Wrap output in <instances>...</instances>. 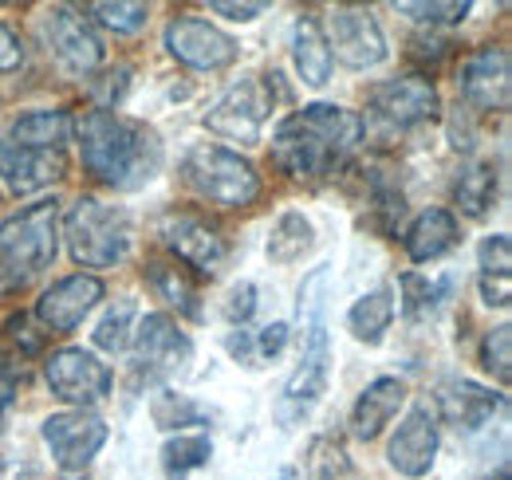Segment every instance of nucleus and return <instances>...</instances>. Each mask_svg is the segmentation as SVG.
<instances>
[{"label": "nucleus", "instance_id": "nucleus-1", "mask_svg": "<svg viewBox=\"0 0 512 480\" xmlns=\"http://www.w3.org/2000/svg\"><path fill=\"white\" fill-rule=\"evenodd\" d=\"M363 142V119L335 103H312L276 126L272 158L288 178H331Z\"/></svg>", "mask_w": 512, "mask_h": 480}, {"label": "nucleus", "instance_id": "nucleus-2", "mask_svg": "<svg viewBox=\"0 0 512 480\" xmlns=\"http://www.w3.org/2000/svg\"><path fill=\"white\" fill-rule=\"evenodd\" d=\"M79 150L87 174L111 189H138L162 170V142L146 122L95 107L79 119Z\"/></svg>", "mask_w": 512, "mask_h": 480}, {"label": "nucleus", "instance_id": "nucleus-3", "mask_svg": "<svg viewBox=\"0 0 512 480\" xmlns=\"http://www.w3.org/2000/svg\"><path fill=\"white\" fill-rule=\"evenodd\" d=\"M300 366L292 370V378L284 382V394L276 402V421L284 429H292L296 421H304L316 402L327 394V378H331V343H327V268H316L304 288H300Z\"/></svg>", "mask_w": 512, "mask_h": 480}, {"label": "nucleus", "instance_id": "nucleus-4", "mask_svg": "<svg viewBox=\"0 0 512 480\" xmlns=\"http://www.w3.org/2000/svg\"><path fill=\"white\" fill-rule=\"evenodd\" d=\"M56 248H60V205L48 197L24 205L0 225V284L24 288L56 260Z\"/></svg>", "mask_w": 512, "mask_h": 480}, {"label": "nucleus", "instance_id": "nucleus-5", "mask_svg": "<svg viewBox=\"0 0 512 480\" xmlns=\"http://www.w3.org/2000/svg\"><path fill=\"white\" fill-rule=\"evenodd\" d=\"M67 248L75 264L83 268H115L130 252V217L115 205H103L99 197H79L67 209L64 221Z\"/></svg>", "mask_w": 512, "mask_h": 480}, {"label": "nucleus", "instance_id": "nucleus-6", "mask_svg": "<svg viewBox=\"0 0 512 480\" xmlns=\"http://www.w3.org/2000/svg\"><path fill=\"white\" fill-rule=\"evenodd\" d=\"M182 174L197 189L201 201H213L225 209H245L260 197V174L253 170V162L213 142L193 146L182 162Z\"/></svg>", "mask_w": 512, "mask_h": 480}, {"label": "nucleus", "instance_id": "nucleus-7", "mask_svg": "<svg viewBox=\"0 0 512 480\" xmlns=\"http://www.w3.org/2000/svg\"><path fill=\"white\" fill-rule=\"evenodd\" d=\"M272 115V87L249 75L241 83H233L205 115V130H213L217 138H229V142H241V146H253L260 142V130L264 119Z\"/></svg>", "mask_w": 512, "mask_h": 480}, {"label": "nucleus", "instance_id": "nucleus-8", "mask_svg": "<svg viewBox=\"0 0 512 480\" xmlns=\"http://www.w3.org/2000/svg\"><path fill=\"white\" fill-rule=\"evenodd\" d=\"M158 237L174 252V264H190L201 276H217L229 260V240L197 213H166L158 221Z\"/></svg>", "mask_w": 512, "mask_h": 480}, {"label": "nucleus", "instance_id": "nucleus-9", "mask_svg": "<svg viewBox=\"0 0 512 480\" xmlns=\"http://www.w3.org/2000/svg\"><path fill=\"white\" fill-rule=\"evenodd\" d=\"M44 378L52 386V394L67 402V406H99L111 394V370L107 362H99L83 347H64L52 359L44 362Z\"/></svg>", "mask_w": 512, "mask_h": 480}, {"label": "nucleus", "instance_id": "nucleus-10", "mask_svg": "<svg viewBox=\"0 0 512 480\" xmlns=\"http://www.w3.org/2000/svg\"><path fill=\"white\" fill-rule=\"evenodd\" d=\"M44 36H48V52L60 60L67 75H75V79H83V75H91L99 63H103V40H99V32L91 28V20L87 16H79L75 8H67V4H56V8H48V16H44Z\"/></svg>", "mask_w": 512, "mask_h": 480}, {"label": "nucleus", "instance_id": "nucleus-11", "mask_svg": "<svg viewBox=\"0 0 512 480\" xmlns=\"http://www.w3.org/2000/svg\"><path fill=\"white\" fill-rule=\"evenodd\" d=\"M327 52L331 60L347 63L355 71L375 67L386 60V40L371 8H335L327 16Z\"/></svg>", "mask_w": 512, "mask_h": 480}, {"label": "nucleus", "instance_id": "nucleus-12", "mask_svg": "<svg viewBox=\"0 0 512 480\" xmlns=\"http://www.w3.org/2000/svg\"><path fill=\"white\" fill-rule=\"evenodd\" d=\"M375 119L394 126V130H410L418 122L438 119V87L426 79V75H402V79H386L379 87H371L367 95Z\"/></svg>", "mask_w": 512, "mask_h": 480}, {"label": "nucleus", "instance_id": "nucleus-13", "mask_svg": "<svg viewBox=\"0 0 512 480\" xmlns=\"http://www.w3.org/2000/svg\"><path fill=\"white\" fill-rule=\"evenodd\" d=\"M166 48L193 71H221L237 60V40L197 16H178L166 24Z\"/></svg>", "mask_w": 512, "mask_h": 480}, {"label": "nucleus", "instance_id": "nucleus-14", "mask_svg": "<svg viewBox=\"0 0 512 480\" xmlns=\"http://www.w3.org/2000/svg\"><path fill=\"white\" fill-rule=\"evenodd\" d=\"M44 441L64 473H83L95 461V453L107 445V421L87 414V410L52 414L44 421Z\"/></svg>", "mask_w": 512, "mask_h": 480}, {"label": "nucleus", "instance_id": "nucleus-15", "mask_svg": "<svg viewBox=\"0 0 512 480\" xmlns=\"http://www.w3.org/2000/svg\"><path fill=\"white\" fill-rule=\"evenodd\" d=\"M190 359H193V343L190 335L178 327L174 315H166V311L142 315V323L134 327V366L138 370H150V374L162 370V374H170V370H182Z\"/></svg>", "mask_w": 512, "mask_h": 480}, {"label": "nucleus", "instance_id": "nucleus-16", "mask_svg": "<svg viewBox=\"0 0 512 480\" xmlns=\"http://www.w3.org/2000/svg\"><path fill=\"white\" fill-rule=\"evenodd\" d=\"M103 300V280L91 272H75L56 280L40 300H36V319L52 331V335H67L83 323V315Z\"/></svg>", "mask_w": 512, "mask_h": 480}, {"label": "nucleus", "instance_id": "nucleus-17", "mask_svg": "<svg viewBox=\"0 0 512 480\" xmlns=\"http://www.w3.org/2000/svg\"><path fill=\"white\" fill-rule=\"evenodd\" d=\"M457 87L473 111H509V52L481 48L461 63Z\"/></svg>", "mask_w": 512, "mask_h": 480}, {"label": "nucleus", "instance_id": "nucleus-18", "mask_svg": "<svg viewBox=\"0 0 512 480\" xmlns=\"http://www.w3.org/2000/svg\"><path fill=\"white\" fill-rule=\"evenodd\" d=\"M390 469H398L402 477L418 480L434 469V457H438V425L430 406H414L406 421L398 425V433L390 437Z\"/></svg>", "mask_w": 512, "mask_h": 480}, {"label": "nucleus", "instance_id": "nucleus-19", "mask_svg": "<svg viewBox=\"0 0 512 480\" xmlns=\"http://www.w3.org/2000/svg\"><path fill=\"white\" fill-rule=\"evenodd\" d=\"M505 410V394H493L489 386H477L469 378H449L438 386V414L453 429H481Z\"/></svg>", "mask_w": 512, "mask_h": 480}, {"label": "nucleus", "instance_id": "nucleus-20", "mask_svg": "<svg viewBox=\"0 0 512 480\" xmlns=\"http://www.w3.org/2000/svg\"><path fill=\"white\" fill-rule=\"evenodd\" d=\"M67 174L64 150H24L4 142L0 146V178L12 193H36Z\"/></svg>", "mask_w": 512, "mask_h": 480}, {"label": "nucleus", "instance_id": "nucleus-21", "mask_svg": "<svg viewBox=\"0 0 512 480\" xmlns=\"http://www.w3.org/2000/svg\"><path fill=\"white\" fill-rule=\"evenodd\" d=\"M402 406H406V382L402 378H375L351 406V433L359 441H375Z\"/></svg>", "mask_w": 512, "mask_h": 480}, {"label": "nucleus", "instance_id": "nucleus-22", "mask_svg": "<svg viewBox=\"0 0 512 480\" xmlns=\"http://www.w3.org/2000/svg\"><path fill=\"white\" fill-rule=\"evenodd\" d=\"M402 244H406V256L414 264H430L438 256H446L449 248L457 244V221L449 209H426L414 217V225L402 233Z\"/></svg>", "mask_w": 512, "mask_h": 480}, {"label": "nucleus", "instance_id": "nucleus-23", "mask_svg": "<svg viewBox=\"0 0 512 480\" xmlns=\"http://www.w3.org/2000/svg\"><path fill=\"white\" fill-rule=\"evenodd\" d=\"M292 60L308 87H323L331 79V52L323 40V28L316 16H300L292 28Z\"/></svg>", "mask_w": 512, "mask_h": 480}, {"label": "nucleus", "instance_id": "nucleus-24", "mask_svg": "<svg viewBox=\"0 0 512 480\" xmlns=\"http://www.w3.org/2000/svg\"><path fill=\"white\" fill-rule=\"evenodd\" d=\"M390 323H394V288H390V284H379L375 292L359 296L355 307L347 311L351 335H355L359 343H367V347H375V343L383 339L386 331H390Z\"/></svg>", "mask_w": 512, "mask_h": 480}, {"label": "nucleus", "instance_id": "nucleus-25", "mask_svg": "<svg viewBox=\"0 0 512 480\" xmlns=\"http://www.w3.org/2000/svg\"><path fill=\"white\" fill-rule=\"evenodd\" d=\"M453 201H457L461 213L485 217L493 209V201H497V170H493V162H481V158L465 162L461 174L453 178Z\"/></svg>", "mask_w": 512, "mask_h": 480}, {"label": "nucleus", "instance_id": "nucleus-26", "mask_svg": "<svg viewBox=\"0 0 512 480\" xmlns=\"http://www.w3.org/2000/svg\"><path fill=\"white\" fill-rule=\"evenodd\" d=\"M71 134L67 111H28L12 122V146L24 150H60Z\"/></svg>", "mask_w": 512, "mask_h": 480}, {"label": "nucleus", "instance_id": "nucleus-27", "mask_svg": "<svg viewBox=\"0 0 512 480\" xmlns=\"http://www.w3.org/2000/svg\"><path fill=\"white\" fill-rule=\"evenodd\" d=\"M308 248H312V221L296 209L280 213V221L268 233V248H264L268 260L272 264H296V260H304Z\"/></svg>", "mask_w": 512, "mask_h": 480}, {"label": "nucleus", "instance_id": "nucleus-28", "mask_svg": "<svg viewBox=\"0 0 512 480\" xmlns=\"http://www.w3.org/2000/svg\"><path fill=\"white\" fill-rule=\"evenodd\" d=\"M213 457L209 433H178L162 445V469L170 480H186L193 469H205Z\"/></svg>", "mask_w": 512, "mask_h": 480}, {"label": "nucleus", "instance_id": "nucleus-29", "mask_svg": "<svg viewBox=\"0 0 512 480\" xmlns=\"http://www.w3.org/2000/svg\"><path fill=\"white\" fill-rule=\"evenodd\" d=\"M146 280L154 284V292L162 296L166 303H174L182 315H201V307H197V292H193L190 276L174 264V260H150L146 264Z\"/></svg>", "mask_w": 512, "mask_h": 480}, {"label": "nucleus", "instance_id": "nucleus-30", "mask_svg": "<svg viewBox=\"0 0 512 480\" xmlns=\"http://www.w3.org/2000/svg\"><path fill=\"white\" fill-rule=\"evenodd\" d=\"M449 300V280H422V276H402V307L410 319H426Z\"/></svg>", "mask_w": 512, "mask_h": 480}, {"label": "nucleus", "instance_id": "nucleus-31", "mask_svg": "<svg viewBox=\"0 0 512 480\" xmlns=\"http://www.w3.org/2000/svg\"><path fill=\"white\" fill-rule=\"evenodd\" d=\"M150 414H154V425H162V429H186V425H201L209 418L197 402H190L186 394H174V390H158L150 402Z\"/></svg>", "mask_w": 512, "mask_h": 480}, {"label": "nucleus", "instance_id": "nucleus-32", "mask_svg": "<svg viewBox=\"0 0 512 480\" xmlns=\"http://www.w3.org/2000/svg\"><path fill=\"white\" fill-rule=\"evenodd\" d=\"M134 315H138V307L134 300H119L103 319H99V327H95V347L99 351H123L130 343V323H134Z\"/></svg>", "mask_w": 512, "mask_h": 480}, {"label": "nucleus", "instance_id": "nucleus-33", "mask_svg": "<svg viewBox=\"0 0 512 480\" xmlns=\"http://www.w3.org/2000/svg\"><path fill=\"white\" fill-rule=\"evenodd\" d=\"M351 473V461L335 437H316L308 453V477L312 480H343Z\"/></svg>", "mask_w": 512, "mask_h": 480}, {"label": "nucleus", "instance_id": "nucleus-34", "mask_svg": "<svg viewBox=\"0 0 512 480\" xmlns=\"http://www.w3.org/2000/svg\"><path fill=\"white\" fill-rule=\"evenodd\" d=\"M481 366L501 382H512V327H493L485 339H481Z\"/></svg>", "mask_w": 512, "mask_h": 480}, {"label": "nucleus", "instance_id": "nucleus-35", "mask_svg": "<svg viewBox=\"0 0 512 480\" xmlns=\"http://www.w3.org/2000/svg\"><path fill=\"white\" fill-rule=\"evenodd\" d=\"M103 28H111V32H138V28H146V20H150V8L146 4H91L87 8Z\"/></svg>", "mask_w": 512, "mask_h": 480}, {"label": "nucleus", "instance_id": "nucleus-36", "mask_svg": "<svg viewBox=\"0 0 512 480\" xmlns=\"http://www.w3.org/2000/svg\"><path fill=\"white\" fill-rule=\"evenodd\" d=\"M394 12H406L418 24L438 28V24H461L473 12V4L469 0H449V4H394Z\"/></svg>", "mask_w": 512, "mask_h": 480}, {"label": "nucleus", "instance_id": "nucleus-37", "mask_svg": "<svg viewBox=\"0 0 512 480\" xmlns=\"http://www.w3.org/2000/svg\"><path fill=\"white\" fill-rule=\"evenodd\" d=\"M477 264H481V276H509L512 272V244L505 233H493V237L481 240L477 248Z\"/></svg>", "mask_w": 512, "mask_h": 480}, {"label": "nucleus", "instance_id": "nucleus-38", "mask_svg": "<svg viewBox=\"0 0 512 480\" xmlns=\"http://www.w3.org/2000/svg\"><path fill=\"white\" fill-rule=\"evenodd\" d=\"M284 343H288V323H268V327L253 331L256 366H260V362H268V359H276V355L284 351Z\"/></svg>", "mask_w": 512, "mask_h": 480}, {"label": "nucleus", "instance_id": "nucleus-39", "mask_svg": "<svg viewBox=\"0 0 512 480\" xmlns=\"http://www.w3.org/2000/svg\"><path fill=\"white\" fill-rule=\"evenodd\" d=\"M256 311V284L253 280H241V284H233L229 288V296H225V315L233 319V323H249Z\"/></svg>", "mask_w": 512, "mask_h": 480}, {"label": "nucleus", "instance_id": "nucleus-40", "mask_svg": "<svg viewBox=\"0 0 512 480\" xmlns=\"http://www.w3.org/2000/svg\"><path fill=\"white\" fill-rule=\"evenodd\" d=\"M16 67H24V40L16 36V28L0 24V75H12Z\"/></svg>", "mask_w": 512, "mask_h": 480}, {"label": "nucleus", "instance_id": "nucleus-41", "mask_svg": "<svg viewBox=\"0 0 512 480\" xmlns=\"http://www.w3.org/2000/svg\"><path fill=\"white\" fill-rule=\"evenodd\" d=\"M477 288H481V300L489 303V307H509L512 303V284H509V276H481L477 280Z\"/></svg>", "mask_w": 512, "mask_h": 480}, {"label": "nucleus", "instance_id": "nucleus-42", "mask_svg": "<svg viewBox=\"0 0 512 480\" xmlns=\"http://www.w3.org/2000/svg\"><path fill=\"white\" fill-rule=\"evenodd\" d=\"M209 8H213L217 16H229V20H241V24H245V20H256V16L264 12V4H225V0H213Z\"/></svg>", "mask_w": 512, "mask_h": 480}, {"label": "nucleus", "instance_id": "nucleus-43", "mask_svg": "<svg viewBox=\"0 0 512 480\" xmlns=\"http://www.w3.org/2000/svg\"><path fill=\"white\" fill-rule=\"evenodd\" d=\"M414 48H422V52H414V60L438 63L449 52V48H453V44H449V40H426V36H422V40H414Z\"/></svg>", "mask_w": 512, "mask_h": 480}, {"label": "nucleus", "instance_id": "nucleus-44", "mask_svg": "<svg viewBox=\"0 0 512 480\" xmlns=\"http://www.w3.org/2000/svg\"><path fill=\"white\" fill-rule=\"evenodd\" d=\"M12 398H16V378L0 366V421H4V414L12 410Z\"/></svg>", "mask_w": 512, "mask_h": 480}, {"label": "nucleus", "instance_id": "nucleus-45", "mask_svg": "<svg viewBox=\"0 0 512 480\" xmlns=\"http://www.w3.org/2000/svg\"><path fill=\"white\" fill-rule=\"evenodd\" d=\"M481 480H509V465H501L497 473H489V477H481Z\"/></svg>", "mask_w": 512, "mask_h": 480}, {"label": "nucleus", "instance_id": "nucleus-46", "mask_svg": "<svg viewBox=\"0 0 512 480\" xmlns=\"http://www.w3.org/2000/svg\"><path fill=\"white\" fill-rule=\"evenodd\" d=\"M276 480H296V469H284V473H280Z\"/></svg>", "mask_w": 512, "mask_h": 480}]
</instances>
